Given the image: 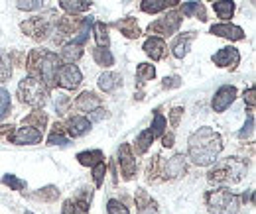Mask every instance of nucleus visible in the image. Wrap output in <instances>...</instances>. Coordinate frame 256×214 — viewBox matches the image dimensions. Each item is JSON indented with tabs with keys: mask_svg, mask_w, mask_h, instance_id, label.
I'll return each mask as SVG.
<instances>
[{
	"mask_svg": "<svg viewBox=\"0 0 256 214\" xmlns=\"http://www.w3.org/2000/svg\"><path fill=\"white\" fill-rule=\"evenodd\" d=\"M95 41H96V47H108L110 45L108 28L102 22H96L95 24Z\"/></svg>",
	"mask_w": 256,
	"mask_h": 214,
	"instance_id": "33",
	"label": "nucleus"
},
{
	"mask_svg": "<svg viewBox=\"0 0 256 214\" xmlns=\"http://www.w3.org/2000/svg\"><path fill=\"white\" fill-rule=\"evenodd\" d=\"M188 155L195 165L199 167H207L211 163L217 161L219 153L223 152V138L219 132H215L213 128H199L197 132H193L188 140Z\"/></svg>",
	"mask_w": 256,
	"mask_h": 214,
	"instance_id": "1",
	"label": "nucleus"
},
{
	"mask_svg": "<svg viewBox=\"0 0 256 214\" xmlns=\"http://www.w3.org/2000/svg\"><path fill=\"white\" fill-rule=\"evenodd\" d=\"M142 49H144V53H146L148 57H152L154 61H160V59H164V57H166V51H168L166 41H164L162 37H156V35L148 37V39L144 41Z\"/></svg>",
	"mask_w": 256,
	"mask_h": 214,
	"instance_id": "14",
	"label": "nucleus"
},
{
	"mask_svg": "<svg viewBox=\"0 0 256 214\" xmlns=\"http://www.w3.org/2000/svg\"><path fill=\"white\" fill-rule=\"evenodd\" d=\"M2 185H6V187H10L12 191H22V189L26 187V183H24L22 179H18L16 175H10V173L2 177Z\"/></svg>",
	"mask_w": 256,
	"mask_h": 214,
	"instance_id": "39",
	"label": "nucleus"
},
{
	"mask_svg": "<svg viewBox=\"0 0 256 214\" xmlns=\"http://www.w3.org/2000/svg\"><path fill=\"white\" fill-rule=\"evenodd\" d=\"M62 214H89V203L83 199H67Z\"/></svg>",
	"mask_w": 256,
	"mask_h": 214,
	"instance_id": "23",
	"label": "nucleus"
},
{
	"mask_svg": "<svg viewBox=\"0 0 256 214\" xmlns=\"http://www.w3.org/2000/svg\"><path fill=\"white\" fill-rule=\"evenodd\" d=\"M91 0H60V8L67 14H81L91 8Z\"/></svg>",
	"mask_w": 256,
	"mask_h": 214,
	"instance_id": "24",
	"label": "nucleus"
},
{
	"mask_svg": "<svg viewBox=\"0 0 256 214\" xmlns=\"http://www.w3.org/2000/svg\"><path fill=\"white\" fill-rule=\"evenodd\" d=\"M16 6L24 12H32L40 6V0H16Z\"/></svg>",
	"mask_w": 256,
	"mask_h": 214,
	"instance_id": "45",
	"label": "nucleus"
},
{
	"mask_svg": "<svg viewBox=\"0 0 256 214\" xmlns=\"http://www.w3.org/2000/svg\"><path fill=\"white\" fill-rule=\"evenodd\" d=\"M182 14L184 16H190V18H199L201 22H205L207 20V12H205V6L201 4V2H186L184 6H182Z\"/></svg>",
	"mask_w": 256,
	"mask_h": 214,
	"instance_id": "25",
	"label": "nucleus"
},
{
	"mask_svg": "<svg viewBox=\"0 0 256 214\" xmlns=\"http://www.w3.org/2000/svg\"><path fill=\"white\" fill-rule=\"evenodd\" d=\"M81 55H83V49L77 43H67L62 51V59L65 63H75L77 59H81Z\"/></svg>",
	"mask_w": 256,
	"mask_h": 214,
	"instance_id": "32",
	"label": "nucleus"
},
{
	"mask_svg": "<svg viewBox=\"0 0 256 214\" xmlns=\"http://www.w3.org/2000/svg\"><path fill=\"white\" fill-rule=\"evenodd\" d=\"M46 122H48V116H46L44 112H40V110H36L32 116H28V118L24 120V124H28V126L36 124L34 128H38V130H40V128H44V126H46Z\"/></svg>",
	"mask_w": 256,
	"mask_h": 214,
	"instance_id": "38",
	"label": "nucleus"
},
{
	"mask_svg": "<svg viewBox=\"0 0 256 214\" xmlns=\"http://www.w3.org/2000/svg\"><path fill=\"white\" fill-rule=\"evenodd\" d=\"M213 10H215V14L221 18V20H230L232 18V14H234V10H236V4L232 2V0H213Z\"/></svg>",
	"mask_w": 256,
	"mask_h": 214,
	"instance_id": "22",
	"label": "nucleus"
},
{
	"mask_svg": "<svg viewBox=\"0 0 256 214\" xmlns=\"http://www.w3.org/2000/svg\"><path fill=\"white\" fill-rule=\"evenodd\" d=\"M236 98V89L232 85H223L219 91L215 92L213 100H211V106L215 112H224Z\"/></svg>",
	"mask_w": 256,
	"mask_h": 214,
	"instance_id": "10",
	"label": "nucleus"
},
{
	"mask_svg": "<svg viewBox=\"0 0 256 214\" xmlns=\"http://www.w3.org/2000/svg\"><path fill=\"white\" fill-rule=\"evenodd\" d=\"M96 85H98L100 91L112 92V91H116L118 87H122V77H120L118 73H102V75L98 77Z\"/></svg>",
	"mask_w": 256,
	"mask_h": 214,
	"instance_id": "19",
	"label": "nucleus"
},
{
	"mask_svg": "<svg viewBox=\"0 0 256 214\" xmlns=\"http://www.w3.org/2000/svg\"><path fill=\"white\" fill-rule=\"evenodd\" d=\"M166 126H168V120L164 118V114H162V112L156 110V114H154V122H152V126H150V130H152L154 138H156V136H164Z\"/></svg>",
	"mask_w": 256,
	"mask_h": 214,
	"instance_id": "36",
	"label": "nucleus"
},
{
	"mask_svg": "<svg viewBox=\"0 0 256 214\" xmlns=\"http://www.w3.org/2000/svg\"><path fill=\"white\" fill-rule=\"evenodd\" d=\"M56 81L60 83L62 89H65V91H73V89H77V87L81 85L83 75H81V71H79L77 65L67 63V65H64V67H60Z\"/></svg>",
	"mask_w": 256,
	"mask_h": 214,
	"instance_id": "8",
	"label": "nucleus"
},
{
	"mask_svg": "<svg viewBox=\"0 0 256 214\" xmlns=\"http://www.w3.org/2000/svg\"><path fill=\"white\" fill-rule=\"evenodd\" d=\"M180 0H142L140 2V10L146 14H158L162 10H168L172 6H178Z\"/></svg>",
	"mask_w": 256,
	"mask_h": 214,
	"instance_id": "18",
	"label": "nucleus"
},
{
	"mask_svg": "<svg viewBox=\"0 0 256 214\" xmlns=\"http://www.w3.org/2000/svg\"><path fill=\"white\" fill-rule=\"evenodd\" d=\"M248 163L240 157H226L221 161H215V167L207 173L209 183L213 185H236L246 175Z\"/></svg>",
	"mask_w": 256,
	"mask_h": 214,
	"instance_id": "2",
	"label": "nucleus"
},
{
	"mask_svg": "<svg viewBox=\"0 0 256 214\" xmlns=\"http://www.w3.org/2000/svg\"><path fill=\"white\" fill-rule=\"evenodd\" d=\"M18 96H20V102L32 108H42L48 102V87L36 75H28L18 85Z\"/></svg>",
	"mask_w": 256,
	"mask_h": 214,
	"instance_id": "4",
	"label": "nucleus"
},
{
	"mask_svg": "<svg viewBox=\"0 0 256 214\" xmlns=\"http://www.w3.org/2000/svg\"><path fill=\"white\" fill-rule=\"evenodd\" d=\"M116 28L122 31V35L128 37V39H136V37H140V28H138V22H136V18H132V16H128L124 20H120V22H116Z\"/></svg>",
	"mask_w": 256,
	"mask_h": 214,
	"instance_id": "21",
	"label": "nucleus"
},
{
	"mask_svg": "<svg viewBox=\"0 0 256 214\" xmlns=\"http://www.w3.org/2000/svg\"><path fill=\"white\" fill-rule=\"evenodd\" d=\"M186 169H188L186 157H184L182 153H178V155H174V157L166 163V167H164V177H166V179H180V177L186 173Z\"/></svg>",
	"mask_w": 256,
	"mask_h": 214,
	"instance_id": "15",
	"label": "nucleus"
},
{
	"mask_svg": "<svg viewBox=\"0 0 256 214\" xmlns=\"http://www.w3.org/2000/svg\"><path fill=\"white\" fill-rule=\"evenodd\" d=\"M12 128H14L12 124H6V126H0V136H6V138H8V136L12 134Z\"/></svg>",
	"mask_w": 256,
	"mask_h": 214,
	"instance_id": "51",
	"label": "nucleus"
},
{
	"mask_svg": "<svg viewBox=\"0 0 256 214\" xmlns=\"http://www.w3.org/2000/svg\"><path fill=\"white\" fill-rule=\"evenodd\" d=\"M136 203H138V213L140 214H160L158 213V205L152 199H148L144 193H140L136 197Z\"/></svg>",
	"mask_w": 256,
	"mask_h": 214,
	"instance_id": "28",
	"label": "nucleus"
},
{
	"mask_svg": "<svg viewBox=\"0 0 256 214\" xmlns=\"http://www.w3.org/2000/svg\"><path fill=\"white\" fill-rule=\"evenodd\" d=\"M104 173H106V165H104V161H98L96 165H93V179H95L96 187L102 185V181H104Z\"/></svg>",
	"mask_w": 256,
	"mask_h": 214,
	"instance_id": "40",
	"label": "nucleus"
},
{
	"mask_svg": "<svg viewBox=\"0 0 256 214\" xmlns=\"http://www.w3.org/2000/svg\"><path fill=\"white\" fill-rule=\"evenodd\" d=\"M118 163H120V171H122V177L130 181L134 175H136V159L132 155V150L128 144H122L120 150H118Z\"/></svg>",
	"mask_w": 256,
	"mask_h": 214,
	"instance_id": "11",
	"label": "nucleus"
},
{
	"mask_svg": "<svg viewBox=\"0 0 256 214\" xmlns=\"http://www.w3.org/2000/svg\"><path fill=\"white\" fill-rule=\"evenodd\" d=\"M93 59H95V63L100 65V67H110V65H114V57H112V53H110L108 47H96L95 51H93Z\"/></svg>",
	"mask_w": 256,
	"mask_h": 214,
	"instance_id": "30",
	"label": "nucleus"
},
{
	"mask_svg": "<svg viewBox=\"0 0 256 214\" xmlns=\"http://www.w3.org/2000/svg\"><path fill=\"white\" fill-rule=\"evenodd\" d=\"M205 199L211 214H240V199L226 189L211 191Z\"/></svg>",
	"mask_w": 256,
	"mask_h": 214,
	"instance_id": "5",
	"label": "nucleus"
},
{
	"mask_svg": "<svg viewBox=\"0 0 256 214\" xmlns=\"http://www.w3.org/2000/svg\"><path fill=\"white\" fill-rule=\"evenodd\" d=\"M10 75H12V69H10L8 61H6V55L0 53V83H4Z\"/></svg>",
	"mask_w": 256,
	"mask_h": 214,
	"instance_id": "44",
	"label": "nucleus"
},
{
	"mask_svg": "<svg viewBox=\"0 0 256 214\" xmlns=\"http://www.w3.org/2000/svg\"><path fill=\"white\" fill-rule=\"evenodd\" d=\"M252 132H254V114H250V116H248L246 124H244V126H242V130L238 132V138H240V140L250 138V136H252Z\"/></svg>",
	"mask_w": 256,
	"mask_h": 214,
	"instance_id": "43",
	"label": "nucleus"
},
{
	"mask_svg": "<svg viewBox=\"0 0 256 214\" xmlns=\"http://www.w3.org/2000/svg\"><path fill=\"white\" fill-rule=\"evenodd\" d=\"M211 2H213V0H211Z\"/></svg>",
	"mask_w": 256,
	"mask_h": 214,
	"instance_id": "53",
	"label": "nucleus"
},
{
	"mask_svg": "<svg viewBox=\"0 0 256 214\" xmlns=\"http://www.w3.org/2000/svg\"><path fill=\"white\" fill-rule=\"evenodd\" d=\"M24 214H34V213H30V211H28V213H24Z\"/></svg>",
	"mask_w": 256,
	"mask_h": 214,
	"instance_id": "52",
	"label": "nucleus"
},
{
	"mask_svg": "<svg viewBox=\"0 0 256 214\" xmlns=\"http://www.w3.org/2000/svg\"><path fill=\"white\" fill-rule=\"evenodd\" d=\"M81 24H83L81 20H73V18H69V16H64V18H60L58 28L64 31V33H73L77 28H81Z\"/></svg>",
	"mask_w": 256,
	"mask_h": 214,
	"instance_id": "35",
	"label": "nucleus"
},
{
	"mask_svg": "<svg viewBox=\"0 0 256 214\" xmlns=\"http://www.w3.org/2000/svg\"><path fill=\"white\" fill-rule=\"evenodd\" d=\"M244 102H248V112H254V87H248L244 91Z\"/></svg>",
	"mask_w": 256,
	"mask_h": 214,
	"instance_id": "47",
	"label": "nucleus"
},
{
	"mask_svg": "<svg viewBox=\"0 0 256 214\" xmlns=\"http://www.w3.org/2000/svg\"><path fill=\"white\" fill-rule=\"evenodd\" d=\"M182 116H184V108H182V106H176V108L172 110V114H170V122H172L174 128H176V126H180Z\"/></svg>",
	"mask_w": 256,
	"mask_h": 214,
	"instance_id": "46",
	"label": "nucleus"
},
{
	"mask_svg": "<svg viewBox=\"0 0 256 214\" xmlns=\"http://www.w3.org/2000/svg\"><path fill=\"white\" fill-rule=\"evenodd\" d=\"M28 67L32 73H38L44 81L46 87H52L56 83V77H58V71H60V59L56 53L52 51H42V49H36L30 59H28Z\"/></svg>",
	"mask_w": 256,
	"mask_h": 214,
	"instance_id": "3",
	"label": "nucleus"
},
{
	"mask_svg": "<svg viewBox=\"0 0 256 214\" xmlns=\"http://www.w3.org/2000/svg\"><path fill=\"white\" fill-rule=\"evenodd\" d=\"M8 110H10V94L6 89H0V120L8 114Z\"/></svg>",
	"mask_w": 256,
	"mask_h": 214,
	"instance_id": "42",
	"label": "nucleus"
},
{
	"mask_svg": "<svg viewBox=\"0 0 256 214\" xmlns=\"http://www.w3.org/2000/svg\"><path fill=\"white\" fill-rule=\"evenodd\" d=\"M211 33L213 35H219L224 39H230V41H240L244 39V30L238 28V26H232V24H215L211 26Z\"/></svg>",
	"mask_w": 256,
	"mask_h": 214,
	"instance_id": "16",
	"label": "nucleus"
},
{
	"mask_svg": "<svg viewBox=\"0 0 256 214\" xmlns=\"http://www.w3.org/2000/svg\"><path fill=\"white\" fill-rule=\"evenodd\" d=\"M193 39H195V31H188V33L178 35L176 41L172 43V53H174V57L184 59V57L188 55V51H190V45H192Z\"/></svg>",
	"mask_w": 256,
	"mask_h": 214,
	"instance_id": "17",
	"label": "nucleus"
},
{
	"mask_svg": "<svg viewBox=\"0 0 256 214\" xmlns=\"http://www.w3.org/2000/svg\"><path fill=\"white\" fill-rule=\"evenodd\" d=\"M100 106V98L96 96L95 92H83L81 96H77L75 100V108L77 110H83V112H93L95 108Z\"/></svg>",
	"mask_w": 256,
	"mask_h": 214,
	"instance_id": "20",
	"label": "nucleus"
},
{
	"mask_svg": "<svg viewBox=\"0 0 256 214\" xmlns=\"http://www.w3.org/2000/svg\"><path fill=\"white\" fill-rule=\"evenodd\" d=\"M36 197H38V199H42V201L54 203V201H58V197H60V191H58L56 187H46V189H40V191L36 193Z\"/></svg>",
	"mask_w": 256,
	"mask_h": 214,
	"instance_id": "37",
	"label": "nucleus"
},
{
	"mask_svg": "<svg viewBox=\"0 0 256 214\" xmlns=\"http://www.w3.org/2000/svg\"><path fill=\"white\" fill-rule=\"evenodd\" d=\"M180 85H182V79L180 77H166L164 83H162L164 89H178Z\"/></svg>",
	"mask_w": 256,
	"mask_h": 214,
	"instance_id": "48",
	"label": "nucleus"
},
{
	"mask_svg": "<svg viewBox=\"0 0 256 214\" xmlns=\"http://www.w3.org/2000/svg\"><path fill=\"white\" fill-rule=\"evenodd\" d=\"M106 213L108 214H130L126 207H124L120 201H116V199H110V201H108V205H106Z\"/></svg>",
	"mask_w": 256,
	"mask_h": 214,
	"instance_id": "41",
	"label": "nucleus"
},
{
	"mask_svg": "<svg viewBox=\"0 0 256 214\" xmlns=\"http://www.w3.org/2000/svg\"><path fill=\"white\" fill-rule=\"evenodd\" d=\"M89 116H91V120H102V118H106L108 114H106V110H104V108H100V106H98V108H95L93 112H89Z\"/></svg>",
	"mask_w": 256,
	"mask_h": 214,
	"instance_id": "49",
	"label": "nucleus"
},
{
	"mask_svg": "<svg viewBox=\"0 0 256 214\" xmlns=\"http://www.w3.org/2000/svg\"><path fill=\"white\" fill-rule=\"evenodd\" d=\"M65 130L71 138H81L85 136L89 130H91V120L85 118V116H69L67 122H65Z\"/></svg>",
	"mask_w": 256,
	"mask_h": 214,
	"instance_id": "13",
	"label": "nucleus"
},
{
	"mask_svg": "<svg viewBox=\"0 0 256 214\" xmlns=\"http://www.w3.org/2000/svg\"><path fill=\"white\" fill-rule=\"evenodd\" d=\"M240 61V53H238V49H234V47H221L215 55H213V63L217 65V67H230V69H234L236 65Z\"/></svg>",
	"mask_w": 256,
	"mask_h": 214,
	"instance_id": "12",
	"label": "nucleus"
},
{
	"mask_svg": "<svg viewBox=\"0 0 256 214\" xmlns=\"http://www.w3.org/2000/svg\"><path fill=\"white\" fill-rule=\"evenodd\" d=\"M152 142H154V134H152V130H144V132L136 138V142H134L136 153H138V155H144V153L148 152V148L152 146Z\"/></svg>",
	"mask_w": 256,
	"mask_h": 214,
	"instance_id": "27",
	"label": "nucleus"
},
{
	"mask_svg": "<svg viewBox=\"0 0 256 214\" xmlns=\"http://www.w3.org/2000/svg\"><path fill=\"white\" fill-rule=\"evenodd\" d=\"M8 140L16 146H34L42 142V130L34 126H24V128H18L14 134H10Z\"/></svg>",
	"mask_w": 256,
	"mask_h": 214,
	"instance_id": "9",
	"label": "nucleus"
},
{
	"mask_svg": "<svg viewBox=\"0 0 256 214\" xmlns=\"http://www.w3.org/2000/svg\"><path fill=\"white\" fill-rule=\"evenodd\" d=\"M20 28H22V31L26 35H30L32 39L42 41V39H46L50 35L52 18H50V14H46V16H34V18H28L26 22H22Z\"/></svg>",
	"mask_w": 256,
	"mask_h": 214,
	"instance_id": "6",
	"label": "nucleus"
},
{
	"mask_svg": "<svg viewBox=\"0 0 256 214\" xmlns=\"http://www.w3.org/2000/svg\"><path fill=\"white\" fill-rule=\"evenodd\" d=\"M154 77H156L154 65H150V63H140V65H138V69H136V79H138L140 85H144L146 81H152Z\"/></svg>",
	"mask_w": 256,
	"mask_h": 214,
	"instance_id": "31",
	"label": "nucleus"
},
{
	"mask_svg": "<svg viewBox=\"0 0 256 214\" xmlns=\"http://www.w3.org/2000/svg\"><path fill=\"white\" fill-rule=\"evenodd\" d=\"M77 161L85 167H93L98 161H104V153L100 150H91V152H81L77 153Z\"/></svg>",
	"mask_w": 256,
	"mask_h": 214,
	"instance_id": "26",
	"label": "nucleus"
},
{
	"mask_svg": "<svg viewBox=\"0 0 256 214\" xmlns=\"http://www.w3.org/2000/svg\"><path fill=\"white\" fill-rule=\"evenodd\" d=\"M65 128L62 124H54V130H52V134H50V138H48V146H65V144H69V138L64 134Z\"/></svg>",
	"mask_w": 256,
	"mask_h": 214,
	"instance_id": "29",
	"label": "nucleus"
},
{
	"mask_svg": "<svg viewBox=\"0 0 256 214\" xmlns=\"http://www.w3.org/2000/svg\"><path fill=\"white\" fill-rule=\"evenodd\" d=\"M162 146H164V148H172V146H174V134H164Z\"/></svg>",
	"mask_w": 256,
	"mask_h": 214,
	"instance_id": "50",
	"label": "nucleus"
},
{
	"mask_svg": "<svg viewBox=\"0 0 256 214\" xmlns=\"http://www.w3.org/2000/svg\"><path fill=\"white\" fill-rule=\"evenodd\" d=\"M91 26H93V18H85V20H83V24H81V30H79V33L73 37V41H71V43L83 45V43L87 41V37H89V30H91Z\"/></svg>",
	"mask_w": 256,
	"mask_h": 214,
	"instance_id": "34",
	"label": "nucleus"
},
{
	"mask_svg": "<svg viewBox=\"0 0 256 214\" xmlns=\"http://www.w3.org/2000/svg\"><path fill=\"white\" fill-rule=\"evenodd\" d=\"M182 26V12H168L164 18H158L148 26L150 33H162V35H172L180 30Z\"/></svg>",
	"mask_w": 256,
	"mask_h": 214,
	"instance_id": "7",
	"label": "nucleus"
}]
</instances>
